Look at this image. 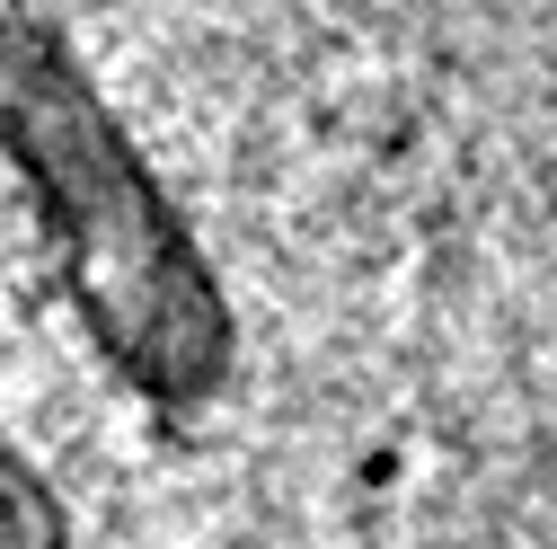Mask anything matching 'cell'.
<instances>
[{"label":"cell","mask_w":557,"mask_h":549,"mask_svg":"<svg viewBox=\"0 0 557 549\" xmlns=\"http://www.w3.org/2000/svg\"><path fill=\"white\" fill-rule=\"evenodd\" d=\"M0 160L98 364L143 407H213L239 373L231 293L53 0H0Z\"/></svg>","instance_id":"6da1fadb"},{"label":"cell","mask_w":557,"mask_h":549,"mask_svg":"<svg viewBox=\"0 0 557 549\" xmlns=\"http://www.w3.org/2000/svg\"><path fill=\"white\" fill-rule=\"evenodd\" d=\"M0 549H72V523H62L45 469L0 435Z\"/></svg>","instance_id":"7a4b0ae2"}]
</instances>
